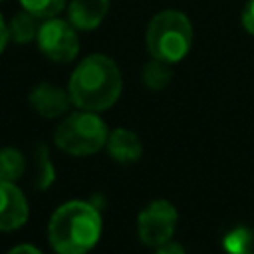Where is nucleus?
<instances>
[{
	"mask_svg": "<svg viewBox=\"0 0 254 254\" xmlns=\"http://www.w3.org/2000/svg\"><path fill=\"white\" fill-rule=\"evenodd\" d=\"M123 79L115 62L103 54H91L73 69L67 93L75 107L85 111L109 109L121 95Z\"/></svg>",
	"mask_w": 254,
	"mask_h": 254,
	"instance_id": "1",
	"label": "nucleus"
},
{
	"mask_svg": "<svg viewBox=\"0 0 254 254\" xmlns=\"http://www.w3.org/2000/svg\"><path fill=\"white\" fill-rule=\"evenodd\" d=\"M101 214L85 200L64 202L50 218L48 238L56 254H87L101 236Z\"/></svg>",
	"mask_w": 254,
	"mask_h": 254,
	"instance_id": "2",
	"label": "nucleus"
},
{
	"mask_svg": "<svg viewBox=\"0 0 254 254\" xmlns=\"http://www.w3.org/2000/svg\"><path fill=\"white\" fill-rule=\"evenodd\" d=\"M145 44L151 58L177 64L192 46V26L183 12L163 10L149 22Z\"/></svg>",
	"mask_w": 254,
	"mask_h": 254,
	"instance_id": "3",
	"label": "nucleus"
},
{
	"mask_svg": "<svg viewBox=\"0 0 254 254\" xmlns=\"http://www.w3.org/2000/svg\"><path fill=\"white\" fill-rule=\"evenodd\" d=\"M107 125L95 111H75L67 115L54 133V143L67 155L85 157L107 145Z\"/></svg>",
	"mask_w": 254,
	"mask_h": 254,
	"instance_id": "4",
	"label": "nucleus"
},
{
	"mask_svg": "<svg viewBox=\"0 0 254 254\" xmlns=\"http://www.w3.org/2000/svg\"><path fill=\"white\" fill-rule=\"evenodd\" d=\"M40 52L58 64H67L71 62L77 52H79V38L75 28L71 26L69 20H60V18H48L44 24H40L38 36H36Z\"/></svg>",
	"mask_w": 254,
	"mask_h": 254,
	"instance_id": "5",
	"label": "nucleus"
},
{
	"mask_svg": "<svg viewBox=\"0 0 254 254\" xmlns=\"http://www.w3.org/2000/svg\"><path fill=\"white\" fill-rule=\"evenodd\" d=\"M179 220L177 208L169 200H151L137 218V234L141 242L149 248H159L161 244L169 242L175 234Z\"/></svg>",
	"mask_w": 254,
	"mask_h": 254,
	"instance_id": "6",
	"label": "nucleus"
},
{
	"mask_svg": "<svg viewBox=\"0 0 254 254\" xmlns=\"http://www.w3.org/2000/svg\"><path fill=\"white\" fill-rule=\"evenodd\" d=\"M28 200L16 183L0 181V230L10 232L26 224Z\"/></svg>",
	"mask_w": 254,
	"mask_h": 254,
	"instance_id": "7",
	"label": "nucleus"
},
{
	"mask_svg": "<svg viewBox=\"0 0 254 254\" xmlns=\"http://www.w3.org/2000/svg\"><path fill=\"white\" fill-rule=\"evenodd\" d=\"M69 103H71L69 93L58 85H52V83H40L30 93L32 109L46 119H54V117L64 115L69 109Z\"/></svg>",
	"mask_w": 254,
	"mask_h": 254,
	"instance_id": "8",
	"label": "nucleus"
},
{
	"mask_svg": "<svg viewBox=\"0 0 254 254\" xmlns=\"http://www.w3.org/2000/svg\"><path fill=\"white\" fill-rule=\"evenodd\" d=\"M105 147H107L111 159L121 165H133L143 155V143H141L139 135H135L133 131H129L125 127H117L115 131H111Z\"/></svg>",
	"mask_w": 254,
	"mask_h": 254,
	"instance_id": "9",
	"label": "nucleus"
},
{
	"mask_svg": "<svg viewBox=\"0 0 254 254\" xmlns=\"http://www.w3.org/2000/svg\"><path fill=\"white\" fill-rule=\"evenodd\" d=\"M109 10V0H71L67 6V20L75 30L97 28Z\"/></svg>",
	"mask_w": 254,
	"mask_h": 254,
	"instance_id": "10",
	"label": "nucleus"
},
{
	"mask_svg": "<svg viewBox=\"0 0 254 254\" xmlns=\"http://www.w3.org/2000/svg\"><path fill=\"white\" fill-rule=\"evenodd\" d=\"M40 18H36L34 14L30 12H20L16 14L12 20H10V26H8V32H10V38L16 42V44H28L32 40H36L38 36V30H40Z\"/></svg>",
	"mask_w": 254,
	"mask_h": 254,
	"instance_id": "11",
	"label": "nucleus"
},
{
	"mask_svg": "<svg viewBox=\"0 0 254 254\" xmlns=\"http://www.w3.org/2000/svg\"><path fill=\"white\" fill-rule=\"evenodd\" d=\"M26 171L24 155L16 147H4L0 149V181L16 183Z\"/></svg>",
	"mask_w": 254,
	"mask_h": 254,
	"instance_id": "12",
	"label": "nucleus"
},
{
	"mask_svg": "<svg viewBox=\"0 0 254 254\" xmlns=\"http://www.w3.org/2000/svg\"><path fill=\"white\" fill-rule=\"evenodd\" d=\"M173 77L171 64L153 58L145 67H143V83L149 89H163Z\"/></svg>",
	"mask_w": 254,
	"mask_h": 254,
	"instance_id": "13",
	"label": "nucleus"
},
{
	"mask_svg": "<svg viewBox=\"0 0 254 254\" xmlns=\"http://www.w3.org/2000/svg\"><path fill=\"white\" fill-rule=\"evenodd\" d=\"M56 181V169L52 165L50 153L46 145H38L36 149V189L46 190L52 187V183Z\"/></svg>",
	"mask_w": 254,
	"mask_h": 254,
	"instance_id": "14",
	"label": "nucleus"
},
{
	"mask_svg": "<svg viewBox=\"0 0 254 254\" xmlns=\"http://www.w3.org/2000/svg\"><path fill=\"white\" fill-rule=\"evenodd\" d=\"M22 8L40 20L54 18L65 8V0H20Z\"/></svg>",
	"mask_w": 254,
	"mask_h": 254,
	"instance_id": "15",
	"label": "nucleus"
},
{
	"mask_svg": "<svg viewBox=\"0 0 254 254\" xmlns=\"http://www.w3.org/2000/svg\"><path fill=\"white\" fill-rule=\"evenodd\" d=\"M242 26L246 32L254 34V0H250L246 6H244V12H242Z\"/></svg>",
	"mask_w": 254,
	"mask_h": 254,
	"instance_id": "16",
	"label": "nucleus"
},
{
	"mask_svg": "<svg viewBox=\"0 0 254 254\" xmlns=\"http://www.w3.org/2000/svg\"><path fill=\"white\" fill-rule=\"evenodd\" d=\"M155 254H187V252H185V248H183L181 244H177V242L169 240V242L161 244V246L157 248V252H155Z\"/></svg>",
	"mask_w": 254,
	"mask_h": 254,
	"instance_id": "17",
	"label": "nucleus"
},
{
	"mask_svg": "<svg viewBox=\"0 0 254 254\" xmlns=\"http://www.w3.org/2000/svg\"><path fill=\"white\" fill-rule=\"evenodd\" d=\"M6 254H42V252L36 246H32V244H18L12 250H8Z\"/></svg>",
	"mask_w": 254,
	"mask_h": 254,
	"instance_id": "18",
	"label": "nucleus"
},
{
	"mask_svg": "<svg viewBox=\"0 0 254 254\" xmlns=\"http://www.w3.org/2000/svg\"><path fill=\"white\" fill-rule=\"evenodd\" d=\"M8 38H10V32H8V26H6V22H4V18L0 14V54L4 52V48L8 44Z\"/></svg>",
	"mask_w": 254,
	"mask_h": 254,
	"instance_id": "19",
	"label": "nucleus"
},
{
	"mask_svg": "<svg viewBox=\"0 0 254 254\" xmlns=\"http://www.w3.org/2000/svg\"><path fill=\"white\" fill-rule=\"evenodd\" d=\"M0 2H2V0H0Z\"/></svg>",
	"mask_w": 254,
	"mask_h": 254,
	"instance_id": "20",
	"label": "nucleus"
}]
</instances>
